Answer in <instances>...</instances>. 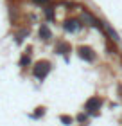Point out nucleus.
<instances>
[{
	"mask_svg": "<svg viewBox=\"0 0 122 126\" xmlns=\"http://www.w3.org/2000/svg\"><path fill=\"white\" fill-rule=\"evenodd\" d=\"M99 106H101V99H99V97H92V99L86 103V110L90 113H95L99 110Z\"/></svg>",
	"mask_w": 122,
	"mask_h": 126,
	"instance_id": "nucleus-2",
	"label": "nucleus"
},
{
	"mask_svg": "<svg viewBox=\"0 0 122 126\" xmlns=\"http://www.w3.org/2000/svg\"><path fill=\"white\" fill-rule=\"evenodd\" d=\"M49 70H50L49 63L47 61H40V63H36V67H34V76H36L38 79H43L49 74Z\"/></svg>",
	"mask_w": 122,
	"mask_h": 126,
	"instance_id": "nucleus-1",
	"label": "nucleus"
},
{
	"mask_svg": "<svg viewBox=\"0 0 122 126\" xmlns=\"http://www.w3.org/2000/svg\"><path fill=\"white\" fill-rule=\"evenodd\" d=\"M32 2H38V4H47L49 0H32Z\"/></svg>",
	"mask_w": 122,
	"mask_h": 126,
	"instance_id": "nucleus-7",
	"label": "nucleus"
},
{
	"mask_svg": "<svg viewBox=\"0 0 122 126\" xmlns=\"http://www.w3.org/2000/svg\"><path fill=\"white\" fill-rule=\"evenodd\" d=\"M40 34L47 40V38H50V31H49V27L47 25H41V29H40Z\"/></svg>",
	"mask_w": 122,
	"mask_h": 126,
	"instance_id": "nucleus-5",
	"label": "nucleus"
},
{
	"mask_svg": "<svg viewBox=\"0 0 122 126\" xmlns=\"http://www.w3.org/2000/svg\"><path fill=\"white\" fill-rule=\"evenodd\" d=\"M61 121H63V123H67V124H72V119H70V117H67V115H61Z\"/></svg>",
	"mask_w": 122,
	"mask_h": 126,
	"instance_id": "nucleus-6",
	"label": "nucleus"
},
{
	"mask_svg": "<svg viewBox=\"0 0 122 126\" xmlns=\"http://www.w3.org/2000/svg\"><path fill=\"white\" fill-rule=\"evenodd\" d=\"M77 22H75V20H68V22H65V29L67 31H75V29H77Z\"/></svg>",
	"mask_w": 122,
	"mask_h": 126,
	"instance_id": "nucleus-4",
	"label": "nucleus"
},
{
	"mask_svg": "<svg viewBox=\"0 0 122 126\" xmlns=\"http://www.w3.org/2000/svg\"><path fill=\"white\" fill-rule=\"evenodd\" d=\"M81 58H84V60H88V61H94L95 54H94V50H92V49L83 47V49H81Z\"/></svg>",
	"mask_w": 122,
	"mask_h": 126,
	"instance_id": "nucleus-3",
	"label": "nucleus"
}]
</instances>
